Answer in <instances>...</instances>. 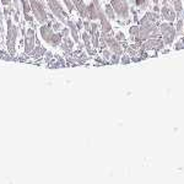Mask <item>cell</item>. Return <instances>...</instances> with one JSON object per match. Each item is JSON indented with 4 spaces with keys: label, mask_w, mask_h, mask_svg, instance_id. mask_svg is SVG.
Returning <instances> with one entry per match:
<instances>
[{
    "label": "cell",
    "mask_w": 184,
    "mask_h": 184,
    "mask_svg": "<svg viewBox=\"0 0 184 184\" xmlns=\"http://www.w3.org/2000/svg\"><path fill=\"white\" fill-rule=\"evenodd\" d=\"M6 48L7 52L10 53V55H14L16 52V41H17V36H18V28L12 23L11 18L7 17L6 18Z\"/></svg>",
    "instance_id": "1"
},
{
    "label": "cell",
    "mask_w": 184,
    "mask_h": 184,
    "mask_svg": "<svg viewBox=\"0 0 184 184\" xmlns=\"http://www.w3.org/2000/svg\"><path fill=\"white\" fill-rule=\"evenodd\" d=\"M30 5H31V11L33 12V16L36 17V20L43 25L47 23L48 21V14L46 11V5L44 2H42L41 0H28Z\"/></svg>",
    "instance_id": "2"
},
{
    "label": "cell",
    "mask_w": 184,
    "mask_h": 184,
    "mask_svg": "<svg viewBox=\"0 0 184 184\" xmlns=\"http://www.w3.org/2000/svg\"><path fill=\"white\" fill-rule=\"evenodd\" d=\"M160 32H161L162 39H163V42H165L166 46H171L174 42L177 32H176V28L173 27V25L171 22H163V23H161L160 25Z\"/></svg>",
    "instance_id": "3"
},
{
    "label": "cell",
    "mask_w": 184,
    "mask_h": 184,
    "mask_svg": "<svg viewBox=\"0 0 184 184\" xmlns=\"http://www.w3.org/2000/svg\"><path fill=\"white\" fill-rule=\"evenodd\" d=\"M110 5L115 12V16H118L122 20H128L129 18V12L130 7L126 0H112Z\"/></svg>",
    "instance_id": "4"
},
{
    "label": "cell",
    "mask_w": 184,
    "mask_h": 184,
    "mask_svg": "<svg viewBox=\"0 0 184 184\" xmlns=\"http://www.w3.org/2000/svg\"><path fill=\"white\" fill-rule=\"evenodd\" d=\"M47 1V5H48V7L50 9V11H52V14H53V16H55L62 23H64V25H66V17H68V15H66V12L64 11V9H63V6H62V4L58 1V0H46Z\"/></svg>",
    "instance_id": "5"
},
{
    "label": "cell",
    "mask_w": 184,
    "mask_h": 184,
    "mask_svg": "<svg viewBox=\"0 0 184 184\" xmlns=\"http://www.w3.org/2000/svg\"><path fill=\"white\" fill-rule=\"evenodd\" d=\"M36 32L33 28H28L27 32H26V36H25V53L26 54H30L33 49H34V46H36Z\"/></svg>",
    "instance_id": "6"
},
{
    "label": "cell",
    "mask_w": 184,
    "mask_h": 184,
    "mask_svg": "<svg viewBox=\"0 0 184 184\" xmlns=\"http://www.w3.org/2000/svg\"><path fill=\"white\" fill-rule=\"evenodd\" d=\"M165 47V42L163 39L160 38H149L146 41H144L142 44V50H150V49H162Z\"/></svg>",
    "instance_id": "7"
},
{
    "label": "cell",
    "mask_w": 184,
    "mask_h": 184,
    "mask_svg": "<svg viewBox=\"0 0 184 184\" xmlns=\"http://www.w3.org/2000/svg\"><path fill=\"white\" fill-rule=\"evenodd\" d=\"M161 16L163 20H166L168 22H173L177 18V12L168 4H166V5H162V7H161Z\"/></svg>",
    "instance_id": "8"
},
{
    "label": "cell",
    "mask_w": 184,
    "mask_h": 184,
    "mask_svg": "<svg viewBox=\"0 0 184 184\" xmlns=\"http://www.w3.org/2000/svg\"><path fill=\"white\" fill-rule=\"evenodd\" d=\"M39 31H41V37H42V39H43L46 43L49 44L50 41H52V37H53V34H54V30H53V27H50V23H43V25L41 26Z\"/></svg>",
    "instance_id": "9"
},
{
    "label": "cell",
    "mask_w": 184,
    "mask_h": 184,
    "mask_svg": "<svg viewBox=\"0 0 184 184\" xmlns=\"http://www.w3.org/2000/svg\"><path fill=\"white\" fill-rule=\"evenodd\" d=\"M66 26L70 28V33H71V37H73L74 42H75V43H79V42H80V38H79V30H78V27H76V23H75L74 21H71V20H68V21H66Z\"/></svg>",
    "instance_id": "10"
},
{
    "label": "cell",
    "mask_w": 184,
    "mask_h": 184,
    "mask_svg": "<svg viewBox=\"0 0 184 184\" xmlns=\"http://www.w3.org/2000/svg\"><path fill=\"white\" fill-rule=\"evenodd\" d=\"M81 38H82V42H84V44H85V48H86L87 53H89L90 55H93V54H94V50L91 48V36H90V33H89L87 31H85V32L81 34Z\"/></svg>",
    "instance_id": "11"
},
{
    "label": "cell",
    "mask_w": 184,
    "mask_h": 184,
    "mask_svg": "<svg viewBox=\"0 0 184 184\" xmlns=\"http://www.w3.org/2000/svg\"><path fill=\"white\" fill-rule=\"evenodd\" d=\"M74 44H75L74 39L69 38V36H68V37H63V42L60 43V48H62L64 52H70V50L74 48Z\"/></svg>",
    "instance_id": "12"
},
{
    "label": "cell",
    "mask_w": 184,
    "mask_h": 184,
    "mask_svg": "<svg viewBox=\"0 0 184 184\" xmlns=\"http://www.w3.org/2000/svg\"><path fill=\"white\" fill-rule=\"evenodd\" d=\"M87 12H89V20H92V21H94V20H97L98 18V10L96 9V6L93 5V2H90L89 5H87Z\"/></svg>",
    "instance_id": "13"
},
{
    "label": "cell",
    "mask_w": 184,
    "mask_h": 184,
    "mask_svg": "<svg viewBox=\"0 0 184 184\" xmlns=\"http://www.w3.org/2000/svg\"><path fill=\"white\" fill-rule=\"evenodd\" d=\"M101 21V32H106V33H109L112 31V25L109 22V18L107 16H104L103 18L99 20Z\"/></svg>",
    "instance_id": "14"
},
{
    "label": "cell",
    "mask_w": 184,
    "mask_h": 184,
    "mask_svg": "<svg viewBox=\"0 0 184 184\" xmlns=\"http://www.w3.org/2000/svg\"><path fill=\"white\" fill-rule=\"evenodd\" d=\"M63 42V36H62V33L60 32H54V34H53V37H52V41H50V46L52 47H58V46H60V43Z\"/></svg>",
    "instance_id": "15"
},
{
    "label": "cell",
    "mask_w": 184,
    "mask_h": 184,
    "mask_svg": "<svg viewBox=\"0 0 184 184\" xmlns=\"http://www.w3.org/2000/svg\"><path fill=\"white\" fill-rule=\"evenodd\" d=\"M104 14H106V16L109 20H115V12H114V10H113V7H112L110 4H106V6H104Z\"/></svg>",
    "instance_id": "16"
},
{
    "label": "cell",
    "mask_w": 184,
    "mask_h": 184,
    "mask_svg": "<svg viewBox=\"0 0 184 184\" xmlns=\"http://www.w3.org/2000/svg\"><path fill=\"white\" fill-rule=\"evenodd\" d=\"M171 2L173 4V9L177 12V16H181L182 11H183V1L182 0H171Z\"/></svg>",
    "instance_id": "17"
},
{
    "label": "cell",
    "mask_w": 184,
    "mask_h": 184,
    "mask_svg": "<svg viewBox=\"0 0 184 184\" xmlns=\"http://www.w3.org/2000/svg\"><path fill=\"white\" fill-rule=\"evenodd\" d=\"M129 33L131 37H134L135 42H139V33H140V27L139 26H131L129 28Z\"/></svg>",
    "instance_id": "18"
},
{
    "label": "cell",
    "mask_w": 184,
    "mask_h": 184,
    "mask_svg": "<svg viewBox=\"0 0 184 184\" xmlns=\"http://www.w3.org/2000/svg\"><path fill=\"white\" fill-rule=\"evenodd\" d=\"M99 32L97 31V32H94L93 34H90L91 36V42H92V46H93V48L94 49H97V48H99Z\"/></svg>",
    "instance_id": "19"
},
{
    "label": "cell",
    "mask_w": 184,
    "mask_h": 184,
    "mask_svg": "<svg viewBox=\"0 0 184 184\" xmlns=\"http://www.w3.org/2000/svg\"><path fill=\"white\" fill-rule=\"evenodd\" d=\"M145 17H146L149 21H151V22H157L158 18H160L158 14L155 12V11H152V12H146V14H145Z\"/></svg>",
    "instance_id": "20"
},
{
    "label": "cell",
    "mask_w": 184,
    "mask_h": 184,
    "mask_svg": "<svg viewBox=\"0 0 184 184\" xmlns=\"http://www.w3.org/2000/svg\"><path fill=\"white\" fill-rule=\"evenodd\" d=\"M183 27H184V20L183 18H179L178 21H177V25H176V32H177V34H183L184 31H183Z\"/></svg>",
    "instance_id": "21"
},
{
    "label": "cell",
    "mask_w": 184,
    "mask_h": 184,
    "mask_svg": "<svg viewBox=\"0 0 184 184\" xmlns=\"http://www.w3.org/2000/svg\"><path fill=\"white\" fill-rule=\"evenodd\" d=\"M135 5L141 10H145L147 6V0H135Z\"/></svg>",
    "instance_id": "22"
},
{
    "label": "cell",
    "mask_w": 184,
    "mask_h": 184,
    "mask_svg": "<svg viewBox=\"0 0 184 184\" xmlns=\"http://www.w3.org/2000/svg\"><path fill=\"white\" fill-rule=\"evenodd\" d=\"M114 38H115L117 41H119V42H124V41H125V34H124L122 31H118V32L115 33Z\"/></svg>",
    "instance_id": "23"
},
{
    "label": "cell",
    "mask_w": 184,
    "mask_h": 184,
    "mask_svg": "<svg viewBox=\"0 0 184 184\" xmlns=\"http://www.w3.org/2000/svg\"><path fill=\"white\" fill-rule=\"evenodd\" d=\"M62 28H63V27H62V22H60V21L58 22V21H55V18H54V20H53V30H54V31H60Z\"/></svg>",
    "instance_id": "24"
},
{
    "label": "cell",
    "mask_w": 184,
    "mask_h": 184,
    "mask_svg": "<svg viewBox=\"0 0 184 184\" xmlns=\"http://www.w3.org/2000/svg\"><path fill=\"white\" fill-rule=\"evenodd\" d=\"M131 62V59H130V57L129 55H122V59H120V63L122 64H124V65H126V64H129Z\"/></svg>",
    "instance_id": "25"
},
{
    "label": "cell",
    "mask_w": 184,
    "mask_h": 184,
    "mask_svg": "<svg viewBox=\"0 0 184 184\" xmlns=\"http://www.w3.org/2000/svg\"><path fill=\"white\" fill-rule=\"evenodd\" d=\"M102 55H103V58L104 59H110V57H112V52L109 50V49H103V52H102Z\"/></svg>",
    "instance_id": "26"
},
{
    "label": "cell",
    "mask_w": 184,
    "mask_h": 184,
    "mask_svg": "<svg viewBox=\"0 0 184 184\" xmlns=\"http://www.w3.org/2000/svg\"><path fill=\"white\" fill-rule=\"evenodd\" d=\"M119 62H120V57H119V55L113 54V55L110 57V63H112V64H118Z\"/></svg>",
    "instance_id": "27"
},
{
    "label": "cell",
    "mask_w": 184,
    "mask_h": 184,
    "mask_svg": "<svg viewBox=\"0 0 184 184\" xmlns=\"http://www.w3.org/2000/svg\"><path fill=\"white\" fill-rule=\"evenodd\" d=\"M97 31H98V25H97V23H94V22H92L91 30H90V32H89V33H90V34H93V33H94V32H97Z\"/></svg>",
    "instance_id": "28"
},
{
    "label": "cell",
    "mask_w": 184,
    "mask_h": 184,
    "mask_svg": "<svg viewBox=\"0 0 184 184\" xmlns=\"http://www.w3.org/2000/svg\"><path fill=\"white\" fill-rule=\"evenodd\" d=\"M60 33H62L63 37H68L69 33H70V28H69V27H68V28H66V27H65V28H62V30H60Z\"/></svg>",
    "instance_id": "29"
},
{
    "label": "cell",
    "mask_w": 184,
    "mask_h": 184,
    "mask_svg": "<svg viewBox=\"0 0 184 184\" xmlns=\"http://www.w3.org/2000/svg\"><path fill=\"white\" fill-rule=\"evenodd\" d=\"M174 48L177 49V50H181V49H183L184 48V43L182 39H179L177 43H176V46H174Z\"/></svg>",
    "instance_id": "30"
},
{
    "label": "cell",
    "mask_w": 184,
    "mask_h": 184,
    "mask_svg": "<svg viewBox=\"0 0 184 184\" xmlns=\"http://www.w3.org/2000/svg\"><path fill=\"white\" fill-rule=\"evenodd\" d=\"M75 23H76V27H78V30H79V31L84 28V21H82L81 18H79V20H78Z\"/></svg>",
    "instance_id": "31"
},
{
    "label": "cell",
    "mask_w": 184,
    "mask_h": 184,
    "mask_svg": "<svg viewBox=\"0 0 184 184\" xmlns=\"http://www.w3.org/2000/svg\"><path fill=\"white\" fill-rule=\"evenodd\" d=\"M84 28H85V31L90 32V30H91V23H90V21H84Z\"/></svg>",
    "instance_id": "32"
},
{
    "label": "cell",
    "mask_w": 184,
    "mask_h": 184,
    "mask_svg": "<svg viewBox=\"0 0 184 184\" xmlns=\"http://www.w3.org/2000/svg\"><path fill=\"white\" fill-rule=\"evenodd\" d=\"M92 2H93V5L96 6V9L97 10H101L102 7H101V4H99V0H91Z\"/></svg>",
    "instance_id": "33"
},
{
    "label": "cell",
    "mask_w": 184,
    "mask_h": 184,
    "mask_svg": "<svg viewBox=\"0 0 184 184\" xmlns=\"http://www.w3.org/2000/svg\"><path fill=\"white\" fill-rule=\"evenodd\" d=\"M52 57H53V54L50 52H46V62H50Z\"/></svg>",
    "instance_id": "34"
},
{
    "label": "cell",
    "mask_w": 184,
    "mask_h": 184,
    "mask_svg": "<svg viewBox=\"0 0 184 184\" xmlns=\"http://www.w3.org/2000/svg\"><path fill=\"white\" fill-rule=\"evenodd\" d=\"M11 1H12V0H1V4H2L4 6H9V5H11Z\"/></svg>",
    "instance_id": "35"
},
{
    "label": "cell",
    "mask_w": 184,
    "mask_h": 184,
    "mask_svg": "<svg viewBox=\"0 0 184 184\" xmlns=\"http://www.w3.org/2000/svg\"><path fill=\"white\" fill-rule=\"evenodd\" d=\"M2 32H4V27H2V23H1V15H0V39H1Z\"/></svg>",
    "instance_id": "36"
},
{
    "label": "cell",
    "mask_w": 184,
    "mask_h": 184,
    "mask_svg": "<svg viewBox=\"0 0 184 184\" xmlns=\"http://www.w3.org/2000/svg\"><path fill=\"white\" fill-rule=\"evenodd\" d=\"M154 11H155V12H158V11H161V9L158 7V4H155V6H154Z\"/></svg>",
    "instance_id": "37"
},
{
    "label": "cell",
    "mask_w": 184,
    "mask_h": 184,
    "mask_svg": "<svg viewBox=\"0 0 184 184\" xmlns=\"http://www.w3.org/2000/svg\"><path fill=\"white\" fill-rule=\"evenodd\" d=\"M158 1H160V0H152L154 4H158Z\"/></svg>",
    "instance_id": "38"
},
{
    "label": "cell",
    "mask_w": 184,
    "mask_h": 184,
    "mask_svg": "<svg viewBox=\"0 0 184 184\" xmlns=\"http://www.w3.org/2000/svg\"><path fill=\"white\" fill-rule=\"evenodd\" d=\"M182 41H183V43H184V38H182Z\"/></svg>",
    "instance_id": "39"
},
{
    "label": "cell",
    "mask_w": 184,
    "mask_h": 184,
    "mask_svg": "<svg viewBox=\"0 0 184 184\" xmlns=\"http://www.w3.org/2000/svg\"><path fill=\"white\" fill-rule=\"evenodd\" d=\"M183 31H184V27H183Z\"/></svg>",
    "instance_id": "40"
},
{
    "label": "cell",
    "mask_w": 184,
    "mask_h": 184,
    "mask_svg": "<svg viewBox=\"0 0 184 184\" xmlns=\"http://www.w3.org/2000/svg\"><path fill=\"white\" fill-rule=\"evenodd\" d=\"M183 4H184V0H183Z\"/></svg>",
    "instance_id": "41"
}]
</instances>
